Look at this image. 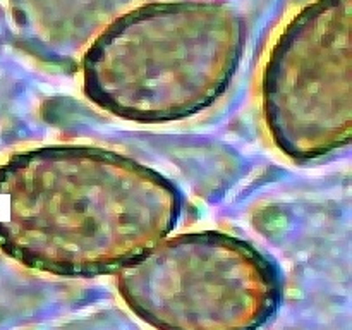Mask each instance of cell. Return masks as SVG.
Here are the masks:
<instances>
[{
    "label": "cell",
    "mask_w": 352,
    "mask_h": 330,
    "mask_svg": "<svg viewBox=\"0 0 352 330\" xmlns=\"http://www.w3.org/2000/svg\"><path fill=\"white\" fill-rule=\"evenodd\" d=\"M180 191L112 150L35 148L0 170V248L60 277L112 274L174 230Z\"/></svg>",
    "instance_id": "cell-1"
},
{
    "label": "cell",
    "mask_w": 352,
    "mask_h": 330,
    "mask_svg": "<svg viewBox=\"0 0 352 330\" xmlns=\"http://www.w3.org/2000/svg\"><path fill=\"white\" fill-rule=\"evenodd\" d=\"M115 275L122 299L157 330H258L282 299L273 263L218 230L167 236Z\"/></svg>",
    "instance_id": "cell-2"
},
{
    "label": "cell",
    "mask_w": 352,
    "mask_h": 330,
    "mask_svg": "<svg viewBox=\"0 0 352 330\" xmlns=\"http://www.w3.org/2000/svg\"><path fill=\"white\" fill-rule=\"evenodd\" d=\"M239 57L237 38L146 43L117 29L88 50L83 86L93 103L126 121H180L225 93Z\"/></svg>",
    "instance_id": "cell-3"
},
{
    "label": "cell",
    "mask_w": 352,
    "mask_h": 330,
    "mask_svg": "<svg viewBox=\"0 0 352 330\" xmlns=\"http://www.w3.org/2000/svg\"><path fill=\"white\" fill-rule=\"evenodd\" d=\"M263 113L273 143L294 160H316L352 134V69L347 31L296 24L273 48L261 81Z\"/></svg>",
    "instance_id": "cell-4"
}]
</instances>
